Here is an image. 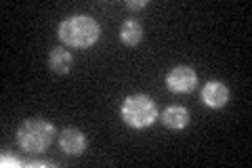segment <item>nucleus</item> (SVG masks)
Returning a JSON list of instances; mask_svg holds the SVG:
<instances>
[{"label":"nucleus","instance_id":"9d476101","mask_svg":"<svg viewBox=\"0 0 252 168\" xmlns=\"http://www.w3.org/2000/svg\"><path fill=\"white\" fill-rule=\"evenodd\" d=\"M145 6H147V0H139V2L126 0V9H130V11H139V9H145Z\"/></svg>","mask_w":252,"mask_h":168},{"label":"nucleus","instance_id":"20e7f679","mask_svg":"<svg viewBox=\"0 0 252 168\" xmlns=\"http://www.w3.org/2000/svg\"><path fill=\"white\" fill-rule=\"evenodd\" d=\"M198 86V74L189 66H177L166 74V89L177 95L193 93Z\"/></svg>","mask_w":252,"mask_h":168},{"label":"nucleus","instance_id":"6e6552de","mask_svg":"<svg viewBox=\"0 0 252 168\" xmlns=\"http://www.w3.org/2000/svg\"><path fill=\"white\" fill-rule=\"evenodd\" d=\"M72 63H74V57L67 49H63V46H55V49H51L49 67H51L53 74H61V76L67 74V71L72 69Z\"/></svg>","mask_w":252,"mask_h":168},{"label":"nucleus","instance_id":"1a4fd4ad","mask_svg":"<svg viewBox=\"0 0 252 168\" xmlns=\"http://www.w3.org/2000/svg\"><path fill=\"white\" fill-rule=\"evenodd\" d=\"M120 40L126 46H137L143 40V26L137 19H126L120 28Z\"/></svg>","mask_w":252,"mask_h":168},{"label":"nucleus","instance_id":"39448f33","mask_svg":"<svg viewBox=\"0 0 252 168\" xmlns=\"http://www.w3.org/2000/svg\"><path fill=\"white\" fill-rule=\"evenodd\" d=\"M200 97L204 101V105H208L212 109H220L229 103V89H227V84L219 82V80H208L202 86Z\"/></svg>","mask_w":252,"mask_h":168},{"label":"nucleus","instance_id":"f03ea898","mask_svg":"<svg viewBox=\"0 0 252 168\" xmlns=\"http://www.w3.org/2000/svg\"><path fill=\"white\" fill-rule=\"evenodd\" d=\"M57 137V129L42 118H30L17 129V145L28 154H42Z\"/></svg>","mask_w":252,"mask_h":168},{"label":"nucleus","instance_id":"7ed1b4c3","mask_svg":"<svg viewBox=\"0 0 252 168\" xmlns=\"http://www.w3.org/2000/svg\"><path fill=\"white\" fill-rule=\"evenodd\" d=\"M120 116L124 120V124H128L135 131H143L149 129L156 120H158V105L149 95H128L122 101L120 107Z\"/></svg>","mask_w":252,"mask_h":168},{"label":"nucleus","instance_id":"0eeeda50","mask_svg":"<svg viewBox=\"0 0 252 168\" xmlns=\"http://www.w3.org/2000/svg\"><path fill=\"white\" fill-rule=\"evenodd\" d=\"M160 120L170 131H183L189 124V111L183 105H168V107H164V111L160 114Z\"/></svg>","mask_w":252,"mask_h":168},{"label":"nucleus","instance_id":"f257e3e1","mask_svg":"<svg viewBox=\"0 0 252 168\" xmlns=\"http://www.w3.org/2000/svg\"><path fill=\"white\" fill-rule=\"evenodd\" d=\"M59 40L65 46L72 49H89L101 36V28L97 19L91 15H72V17L63 19L57 28Z\"/></svg>","mask_w":252,"mask_h":168},{"label":"nucleus","instance_id":"423d86ee","mask_svg":"<svg viewBox=\"0 0 252 168\" xmlns=\"http://www.w3.org/2000/svg\"><path fill=\"white\" fill-rule=\"evenodd\" d=\"M59 147L67 156H80L86 149V137L78 129H63L59 133Z\"/></svg>","mask_w":252,"mask_h":168}]
</instances>
